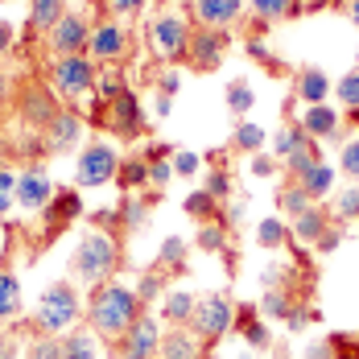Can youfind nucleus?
<instances>
[{
  "label": "nucleus",
  "mask_w": 359,
  "mask_h": 359,
  "mask_svg": "<svg viewBox=\"0 0 359 359\" xmlns=\"http://www.w3.org/2000/svg\"><path fill=\"white\" fill-rule=\"evenodd\" d=\"M144 314V302L137 297V289L124 285V281H104V285L91 289V302H87V323L100 339H124L128 326H137V318Z\"/></svg>",
  "instance_id": "obj_1"
},
{
  "label": "nucleus",
  "mask_w": 359,
  "mask_h": 359,
  "mask_svg": "<svg viewBox=\"0 0 359 359\" xmlns=\"http://www.w3.org/2000/svg\"><path fill=\"white\" fill-rule=\"evenodd\" d=\"M116 269H120V244H116V236L111 231H87L71 256V273L95 289V285H104V281H111Z\"/></svg>",
  "instance_id": "obj_2"
},
{
  "label": "nucleus",
  "mask_w": 359,
  "mask_h": 359,
  "mask_svg": "<svg viewBox=\"0 0 359 359\" xmlns=\"http://www.w3.org/2000/svg\"><path fill=\"white\" fill-rule=\"evenodd\" d=\"M83 318V297H79V289L71 281H54V285L41 293V302H37V318H34V330L37 334H67L74 330V323Z\"/></svg>",
  "instance_id": "obj_3"
},
{
  "label": "nucleus",
  "mask_w": 359,
  "mask_h": 359,
  "mask_svg": "<svg viewBox=\"0 0 359 359\" xmlns=\"http://www.w3.org/2000/svg\"><path fill=\"white\" fill-rule=\"evenodd\" d=\"M236 314H240L236 297H227V293H203L198 306H194L190 330L203 339V347H215L219 339H227L236 330Z\"/></svg>",
  "instance_id": "obj_4"
},
{
  "label": "nucleus",
  "mask_w": 359,
  "mask_h": 359,
  "mask_svg": "<svg viewBox=\"0 0 359 359\" xmlns=\"http://www.w3.org/2000/svg\"><path fill=\"white\" fill-rule=\"evenodd\" d=\"M95 79H100V67L87 54H67V58H54L50 62V87L67 104H79L83 95H91Z\"/></svg>",
  "instance_id": "obj_5"
},
{
  "label": "nucleus",
  "mask_w": 359,
  "mask_h": 359,
  "mask_svg": "<svg viewBox=\"0 0 359 359\" xmlns=\"http://www.w3.org/2000/svg\"><path fill=\"white\" fill-rule=\"evenodd\" d=\"M95 124L108 128V133H116V137H124V141H141L144 133H149L144 108H141V100H137L133 87H124L120 95H111L108 104L95 111Z\"/></svg>",
  "instance_id": "obj_6"
},
{
  "label": "nucleus",
  "mask_w": 359,
  "mask_h": 359,
  "mask_svg": "<svg viewBox=\"0 0 359 359\" xmlns=\"http://www.w3.org/2000/svg\"><path fill=\"white\" fill-rule=\"evenodd\" d=\"M128 54H133V34H128V25H124L120 17H100V21H91L87 58H91L95 67H100V62H108V67H120Z\"/></svg>",
  "instance_id": "obj_7"
},
{
  "label": "nucleus",
  "mask_w": 359,
  "mask_h": 359,
  "mask_svg": "<svg viewBox=\"0 0 359 359\" xmlns=\"http://www.w3.org/2000/svg\"><path fill=\"white\" fill-rule=\"evenodd\" d=\"M149 50L161 58V62H186V46H190V21L178 13H157L149 21Z\"/></svg>",
  "instance_id": "obj_8"
},
{
  "label": "nucleus",
  "mask_w": 359,
  "mask_h": 359,
  "mask_svg": "<svg viewBox=\"0 0 359 359\" xmlns=\"http://www.w3.org/2000/svg\"><path fill=\"white\" fill-rule=\"evenodd\" d=\"M116 170H120V153L108 141H91L74 161V186H108L116 182Z\"/></svg>",
  "instance_id": "obj_9"
},
{
  "label": "nucleus",
  "mask_w": 359,
  "mask_h": 359,
  "mask_svg": "<svg viewBox=\"0 0 359 359\" xmlns=\"http://www.w3.org/2000/svg\"><path fill=\"white\" fill-rule=\"evenodd\" d=\"M54 194H58V186L50 182V170H46L41 161H34L29 170L17 174V207H21L25 215H41Z\"/></svg>",
  "instance_id": "obj_10"
},
{
  "label": "nucleus",
  "mask_w": 359,
  "mask_h": 359,
  "mask_svg": "<svg viewBox=\"0 0 359 359\" xmlns=\"http://www.w3.org/2000/svg\"><path fill=\"white\" fill-rule=\"evenodd\" d=\"M227 50H231V37L227 34H219V29H194L190 46H186V67L198 74H211L227 58Z\"/></svg>",
  "instance_id": "obj_11"
},
{
  "label": "nucleus",
  "mask_w": 359,
  "mask_h": 359,
  "mask_svg": "<svg viewBox=\"0 0 359 359\" xmlns=\"http://www.w3.org/2000/svg\"><path fill=\"white\" fill-rule=\"evenodd\" d=\"M17 111H21V120H25L34 133H41V128L62 111V104H58L54 87H46V83H25V87L17 91Z\"/></svg>",
  "instance_id": "obj_12"
},
{
  "label": "nucleus",
  "mask_w": 359,
  "mask_h": 359,
  "mask_svg": "<svg viewBox=\"0 0 359 359\" xmlns=\"http://www.w3.org/2000/svg\"><path fill=\"white\" fill-rule=\"evenodd\" d=\"M186 8H190V21H194L198 29H219V34H227V29L244 17L248 0H190Z\"/></svg>",
  "instance_id": "obj_13"
},
{
  "label": "nucleus",
  "mask_w": 359,
  "mask_h": 359,
  "mask_svg": "<svg viewBox=\"0 0 359 359\" xmlns=\"http://www.w3.org/2000/svg\"><path fill=\"white\" fill-rule=\"evenodd\" d=\"M157 343H161V326L144 310L137 326H128V334L116 339V359H157Z\"/></svg>",
  "instance_id": "obj_14"
},
{
  "label": "nucleus",
  "mask_w": 359,
  "mask_h": 359,
  "mask_svg": "<svg viewBox=\"0 0 359 359\" xmlns=\"http://www.w3.org/2000/svg\"><path fill=\"white\" fill-rule=\"evenodd\" d=\"M50 50H54V58H67V54H87V41H91V21L83 17V13H67L50 34Z\"/></svg>",
  "instance_id": "obj_15"
},
{
  "label": "nucleus",
  "mask_w": 359,
  "mask_h": 359,
  "mask_svg": "<svg viewBox=\"0 0 359 359\" xmlns=\"http://www.w3.org/2000/svg\"><path fill=\"white\" fill-rule=\"evenodd\" d=\"M83 116L71 108H62L46 128H41V149L46 153H71V149H79V141H83Z\"/></svg>",
  "instance_id": "obj_16"
},
{
  "label": "nucleus",
  "mask_w": 359,
  "mask_h": 359,
  "mask_svg": "<svg viewBox=\"0 0 359 359\" xmlns=\"http://www.w3.org/2000/svg\"><path fill=\"white\" fill-rule=\"evenodd\" d=\"M334 223V215L326 211L323 203H314V207H306L297 219H289V244H302V248H314L318 240L326 236V227Z\"/></svg>",
  "instance_id": "obj_17"
},
{
  "label": "nucleus",
  "mask_w": 359,
  "mask_h": 359,
  "mask_svg": "<svg viewBox=\"0 0 359 359\" xmlns=\"http://www.w3.org/2000/svg\"><path fill=\"white\" fill-rule=\"evenodd\" d=\"M211 347H203V339L190 326H170L157 343V359H207Z\"/></svg>",
  "instance_id": "obj_18"
},
{
  "label": "nucleus",
  "mask_w": 359,
  "mask_h": 359,
  "mask_svg": "<svg viewBox=\"0 0 359 359\" xmlns=\"http://www.w3.org/2000/svg\"><path fill=\"white\" fill-rule=\"evenodd\" d=\"M326 95H334V83L323 67H297L293 74V100H302L306 108L314 104H326Z\"/></svg>",
  "instance_id": "obj_19"
},
{
  "label": "nucleus",
  "mask_w": 359,
  "mask_h": 359,
  "mask_svg": "<svg viewBox=\"0 0 359 359\" xmlns=\"http://www.w3.org/2000/svg\"><path fill=\"white\" fill-rule=\"evenodd\" d=\"M236 330L244 334V343H248L252 351H269V347H273V330H269V318H260L256 302H240Z\"/></svg>",
  "instance_id": "obj_20"
},
{
  "label": "nucleus",
  "mask_w": 359,
  "mask_h": 359,
  "mask_svg": "<svg viewBox=\"0 0 359 359\" xmlns=\"http://www.w3.org/2000/svg\"><path fill=\"white\" fill-rule=\"evenodd\" d=\"M297 124H302L314 141H334V133L343 128V116L330 108V104H314V108H306L297 116Z\"/></svg>",
  "instance_id": "obj_21"
},
{
  "label": "nucleus",
  "mask_w": 359,
  "mask_h": 359,
  "mask_svg": "<svg viewBox=\"0 0 359 359\" xmlns=\"http://www.w3.org/2000/svg\"><path fill=\"white\" fill-rule=\"evenodd\" d=\"M79 215H83V198H79V190H74V186L58 190V194L50 198V207L41 211V219H46V227H50V231H58V227L74 223Z\"/></svg>",
  "instance_id": "obj_22"
},
{
  "label": "nucleus",
  "mask_w": 359,
  "mask_h": 359,
  "mask_svg": "<svg viewBox=\"0 0 359 359\" xmlns=\"http://www.w3.org/2000/svg\"><path fill=\"white\" fill-rule=\"evenodd\" d=\"M153 203H157V190H144V194H124V198H120V207H116L120 227H128V231H141L144 223H149Z\"/></svg>",
  "instance_id": "obj_23"
},
{
  "label": "nucleus",
  "mask_w": 359,
  "mask_h": 359,
  "mask_svg": "<svg viewBox=\"0 0 359 359\" xmlns=\"http://www.w3.org/2000/svg\"><path fill=\"white\" fill-rule=\"evenodd\" d=\"M116 186H120L124 194H141V190H149V157H144V153H128V157H120Z\"/></svg>",
  "instance_id": "obj_24"
},
{
  "label": "nucleus",
  "mask_w": 359,
  "mask_h": 359,
  "mask_svg": "<svg viewBox=\"0 0 359 359\" xmlns=\"http://www.w3.org/2000/svg\"><path fill=\"white\" fill-rule=\"evenodd\" d=\"M318 161H323V144H318L314 137H310V133H306L302 141L293 144V153H289L285 161H281V170L289 174V182H297L302 174H306V170H310V165H318Z\"/></svg>",
  "instance_id": "obj_25"
},
{
  "label": "nucleus",
  "mask_w": 359,
  "mask_h": 359,
  "mask_svg": "<svg viewBox=\"0 0 359 359\" xmlns=\"http://www.w3.org/2000/svg\"><path fill=\"white\" fill-rule=\"evenodd\" d=\"M252 17H256V29L264 34V25H277L302 13V0H248Z\"/></svg>",
  "instance_id": "obj_26"
},
{
  "label": "nucleus",
  "mask_w": 359,
  "mask_h": 359,
  "mask_svg": "<svg viewBox=\"0 0 359 359\" xmlns=\"http://www.w3.org/2000/svg\"><path fill=\"white\" fill-rule=\"evenodd\" d=\"M194 306H198V297H194L190 289H165L161 318H165V326H190V318H194Z\"/></svg>",
  "instance_id": "obj_27"
},
{
  "label": "nucleus",
  "mask_w": 359,
  "mask_h": 359,
  "mask_svg": "<svg viewBox=\"0 0 359 359\" xmlns=\"http://www.w3.org/2000/svg\"><path fill=\"white\" fill-rule=\"evenodd\" d=\"M182 211L194 219L198 227H203V223H223V203H219L211 190H190L186 203H182Z\"/></svg>",
  "instance_id": "obj_28"
},
{
  "label": "nucleus",
  "mask_w": 359,
  "mask_h": 359,
  "mask_svg": "<svg viewBox=\"0 0 359 359\" xmlns=\"http://www.w3.org/2000/svg\"><path fill=\"white\" fill-rule=\"evenodd\" d=\"M144 157H149V190H165L170 178H178V174H174V161H170V157H174L170 144H149Z\"/></svg>",
  "instance_id": "obj_29"
},
{
  "label": "nucleus",
  "mask_w": 359,
  "mask_h": 359,
  "mask_svg": "<svg viewBox=\"0 0 359 359\" xmlns=\"http://www.w3.org/2000/svg\"><path fill=\"white\" fill-rule=\"evenodd\" d=\"M269 141V133L260 128V124H252V120H240L236 128H231V137H227V153H240V157H252V153H260Z\"/></svg>",
  "instance_id": "obj_30"
},
{
  "label": "nucleus",
  "mask_w": 359,
  "mask_h": 359,
  "mask_svg": "<svg viewBox=\"0 0 359 359\" xmlns=\"http://www.w3.org/2000/svg\"><path fill=\"white\" fill-rule=\"evenodd\" d=\"M297 306V293L293 289H264L260 293V302H256V310H260V318H269V323H285L289 310Z\"/></svg>",
  "instance_id": "obj_31"
},
{
  "label": "nucleus",
  "mask_w": 359,
  "mask_h": 359,
  "mask_svg": "<svg viewBox=\"0 0 359 359\" xmlns=\"http://www.w3.org/2000/svg\"><path fill=\"white\" fill-rule=\"evenodd\" d=\"M67 13H71L67 0H29V29L34 34H50Z\"/></svg>",
  "instance_id": "obj_32"
},
{
  "label": "nucleus",
  "mask_w": 359,
  "mask_h": 359,
  "mask_svg": "<svg viewBox=\"0 0 359 359\" xmlns=\"http://www.w3.org/2000/svg\"><path fill=\"white\" fill-rule=\"evenodd\" d=\"M21 281H17V273L8 269V264H0V323H13L17 314H21Z\"/></svg>",
  "instance_id": "obj_33"
},
{
  "label": "nucleus",
  "mask_w": 359,
  "mask_h": 359,
  "mask_svg": "<svg viewBox=\"0 0 359 359\" xmlns=\"http://www.w3.org/2000/svg\"><path fill=\"white\" fill-rule=\"evenodd\" d=\"M186 256H190V244L182 236H165L161 248H157V269L170 273V277H182L186 273Z\"/></svg>",
  "instance_id": "obj_34"
},
{
  "label": "nucleus",
  "mask_w": 359,
  "mask_h": 359,
  "mask_svg": "<svg viewBox=\"0 0 359 359\" xmlns=\"http://www.w3.org/2000/svg\"><path fill=\"white\" fill-rule=\"evenodd\" d=\"M297 186L310 194V203H323L326 194L334 190V165H326V161H318V165H310L302 178H297Z\"/></svg>",
  "instance_id": "obj_35"
},
{
  "label": "nucleus",
  "mask_w": 359,
  "mask_h": 359,
  "mask_svg": "<svg viewBox=\"0 0 359 359\" xmlns=\"http://www.w3.org/2000/svg\"><path fill=\"white\" fill-rule=\"evenodd\" d=\"M62 355L67 359H95L100 355V334L95 330H83V326H74L62 334Z\"/></svg>",
  "instance_id": "obj_36"
},
{
  "label": "nucleus",
  "mask_w": 359,
  "mask_h": 359,
  "mask_svg": "<svg viewBox=\"0 0 359 359\" xmlns=\"http://www.w3.org/2000/svg\"><path fill=\"white\" fill-rule=\"evenodd\" d=\"M256 244H260L264 252L289 248V223H285V219H277V215L260 219V223H256Z\"/></svg>",
  "instance_id": "obj_37"
},
{
  "label": "nucleus",
  "mask_w": 359,
  "mask_h": 359,
  "mask_svg": "<svg viewBox=\"0 0 359 359\" xmlns=\"http://www.w3.org/2000/svg\"><path fill=\"white\" fill-rule=\"evenodd\" d=\"M223 104H227L231 116H240V120H244V116L256 108V91H252L248 79H231V83H227V91H223Z\"/></svg>",
  "instance_id": "obj_38"
},
{
  "label": "nucleus",
  "mask_w": 359,
  "mask_h": 359,
  "mask_svg": "<svg viewBox=\"0 0 359 359\" xmlns=\"http://www.w3.org/2000/svg\"><path fill=\"white\" fill-rule=\"evenodd\" d=\"M277 207L285 211V219H297L306 207H314V203H310V194H306L297 182H285V186L277 190Z\"/></svg>",
  "instance_id": "obj_39"
},
{
  "label": "nucleus",
  "mask_w": 359,
  "mask_h": 359,
  "mask_svg": "<svg viewBox=\"0 0 359 359\" xmlns=\"http://www.w3.org/2000/svg\"><path fill=\"white\" fill-rule=\"evenodd\" d=\"M165 281H170V273H161V269H144V273H141V281H137L133 289H137V297L144 302V310L165 293Z\"/></svg>",
  "instance_id": "obj_40"
},
{
  "label": "nucleus",
  "mask_w": 359,
  "mask_h": 359,
  "mask_svg": "<svg viewBox=\"0 0 359 359\" xmlns=\"http://www.w3.org/2000/svg\"><path fill=\"white\" fill-rule=\"evenodd\" d=\"M330 215H334V223H351V219H359V186H347V190L334 194Z\"/></svg>",
  "instance_id": "obj_41"
},
{
  "label": "nucleus",
  "mask_w": 359,
  "mask_h": 359,
  "mask_svg": "<svg viewBox=\"0 0 359 359\" xmlns=\"http://www.w3.org/2000/svg\"><path fill=\"white\" fill-rule=\"evenodd\" d=\"M334 95H339V104L347 111L359 108V67H351V71H343L334 79Z\"/></svg>",
  "instance_id": "obj_42"
},
{
  "label": "nucleus",
  "mask_w": 359,
  "mask_h": 359,
  "mask_svg": "<svg viewBox=\"0 0 359 359\" xmlns=\"http://www.w3.org/2000/svg\"><path fill=\"white\" fill-rule=\"evenodd\" d=\"M302 137H306V128H302L297 120H293V124H281V128L273 133V157H277V161H285L289 153H293V144L302 141Z\"/></svg>",
  "instance_id": "obj_43"
},
{
  "label": "nucleus",
  "mask_w": 359,
  "mask_h": 359,
  "mask_svg": "<svg viewBox=\"0 0 359 359\" xmlns=\"http://www.w3.org/2000/svg\"><path fill=\"white\" fill-rule=\"evenodd\" d=\"M194 248L198 252H227V227L223 223H203L198 236H194Z\"/></svg>",
  "instance_id": "obj_44"
},
{
  "label": "nucleus",
  "mask_w": 359,
  "mask_h": 359,
  "mask_svg": "<svg viewBox=\"0 0 359 359\" xmlns=\"http://www.w3.org/2000/svg\"><path fill=\"white\" fill-rule=\"evenodd\" d=\"M334 359H359V330H330L326 334Z\"/></svg>",
  "instance_id": "obj_45"
},
{
  "label": "nucleus",
  "mask_w": 359,
  "mask_h": 359,
  "mask_svg": "<svg viewBox=\"0 0 359 359\" xmlns=\"http://www.w3.org/2000/svg\"><path fill=\"white\" fill-rule=\"evenodd\" d=\"M25 359H67L62 355V339L58 334H37L29 343V351H25Z\"/></svg>",
  "instance_id": "obj_46"
},
{
  "label": "nucleus",
  "mask_w": 359,
  "mask_h": 359,
  "mask_svg": "<svg viewBox=\"0 0 359 359\" xmlns=\"http://www.w3.org/2000/svg\"><path fill=\"white\" fill-rule=\"evenodd\" d=\"M203 190H211V194H215L219 203H223V198H231V194H236V182H231V170H227V165H215V170L207 174V186H203Z\"/></svg>",
  "instance_id": "obj_47"
},
{
  "label": "nucleus",
  "mask_w": 359,
  "mask_h": 359,
  "mask_svg": "<svg viewBox=\"0 0 359 359\" xmlns=\"http://www.w3.org/2000/svg\"><path fill=\"white\" fill-rule=\"evenodd\" d=\"M174 174L178 178H194L198 170H203V153H194V149H174Z\"/></svg>",
  "instance_id": "obj_48"
},
{
  "label": "nucleus",
  "mask_w": 359,
  "mask_h": 359,
  "mask_svg": "<svg viewBox=\"0 0 359 359\" xmlns=\"http://www.w3.org/2000/svg\"><path fill=\"white\" fill-rule=\"evenodd\" d=\"M17 207V174L8 165H0V219Z\"/></svg>",
  "instance_id": "obj_49"
},
{
  "label": "nucleus",
  "mask_w": 359,
  "mask_h": 359,
  "mask_svg": "<svg viewBox=\"0 0 359 359\" xmlns=\"http://www.w3.org/2000/svg\"><path fill=\"white\" fill-rule=\"evenodd\" d=\"M314 323H318V310H314V306H310L306 297H297V306L289 310L285 326H289V330H306V326H314Z\"/></svg>",
  "instance_id": "obj_50"
},
{
  "label": "nucleus",
  "mask_w": 359,
  "mask_h": 359,
  "mask_svg": "<svg viewBox=\"0 0 359 359\" xmlns=\"http://www.w3.org/2000/svg\"><path fill=\"white\" fill-rule=\"evenodd\" d=\"M248 170H252V178H277V174H281V161H277L273 153L260 149V153H252L248 157Z\"/></svg>",
  "instance_id": "obj_51"
},
{
  "label": "nucleus",
  "mask_w": 359,
  "mask_h": 359,
  "mask_svg": "<svg viewBox=\"0 0 359 359\" xmlns=\"http://www.w3.org/2000/svg\"><path fill=\"white\" fill-rule=\"evenodd\" d=\"M124 87H128V83H124V74H120V71L100 74V79H95V91H100V100H104V104H108L111 95H120Z\"/></svg>",
  "instance_id": "obj_52"
},
{
  "label": "nucleus",
  "mask_w": 359,
  "mask_h": 359,
  "mask_svg": "<svg viewBox=\"0 0 359 359\" xmlns=\"http://www.w3.org/2000/svg\"><path fill=\"white\" fill-rule=\"evenodd\" d=\"M343 240H347V227H343V223H330V227H326V236L314 244V248L323 252V256H330V252H339V244H343Z\"/></svg>",
  "instance_id": "obj_53"
},
{
  "label": "nucleus",
  "mask_w": 359,
  "mask_h": 359,
  "mask_svg": "<svg viewBox=\"0 0 359 359\" xmlns=\"http://www.w3.org/2000/svg\"><path fill=\"white\" fill-rule=\"evenodd\" d=\"M339 170H343L347 178H359V141L343 144V153H339Z\"/></svg>",
  "instance_id": "obj_54"
},
{
  "label": "nucleus",
  "mask_w": 359,
  "mask_h": 359,
  "mask_svg": "<svg viewBox=\"0 0 359 359\" xmlns=\"http://www.w3.org/2000/svg\"><path fill=\"white\" fill-rule=\"evenodd\" d=\"M178 87H182V71H161V79H157V95H178Z\"/></svg>",
  "instance_id": "obj_55"
},
{
  "label": "nucleus",
  "mask_w": 359,
  "mask_h": 359,
  "mask_svg": "<svg viewBox=\"0 0 359 359\" xmlns=\"http://www.w3.org/2000/svg\"><path fill=\"white\" fill-rule=\"evenodd\" d=\"M144 4H149V0H111V17H120V21H124V17H137Z\"/></svg>",
  "instance_id": "obj_56"
},
{
  "label": "nucleus",
  "mask_w": 359,
  "mask_h": 359,
  "mask_svg": "<svg viewBox=\"0 0 359 359\" xmlns=\"http://www.w3.org/2000/svg\"><path fill=\"white\" fill-rule=\"evenodd\" d=\"M302 359H334V351H330V343H326V339H314V343L302 351Z\"/></svg>",
  "instance_id": "obj_57"
},
{
  "label": "nucleus",
  "mask_w": 359,
  "mask_h": 359,
  "mask_svg": "<svg viewBox=\"0 0 359 359\" xmlns=\"http://www.w3.org/2000/svg\"><path fill=\"white\" fill-rule=\"evenodd\" d=\"M13 41H17V29H13L8 21H0V54H8V50H13Z\"/></svg>",
  "instance_id": "obj_58"
},
{
  "label": "nucleus",
  "mask_w": 359,
  "mask_h": 359,
  "mask_svg": "<svg viewBox=\"0 0 359 359\" xmlns=\"http://www.w3.org/2000/svg\"><path fill=\"white\" fill-rule=\"evenodd\" d=\"M343 17H347V21L359 29V0H343Z\"/></svg>",
  "instance_id": "obj_59"
},
{
  "label": "nucleus",
  "mask_w": 359,
  "mask_h": 359,
  "mask_svg": "<svg viewBox=\"0 0 359 359\" xmlns=\"http://www.w3.org/2000/svg\"><path fill=\"white\" fill-rule=\"evenodd\" d=\"M17 355V343H13V334H0V359H13Z\"/></svg>",
  "instance_id": "obj_60"
},
{
  "label": "nucleus",
  "mask_w": 359,
  "mask_h": 359,
  "mask_svg": "<svg viewBox=\"0 0 359 359\" xmlns=\"http://www.w3.org/2000/svg\"><path fill=\"white\" fill-rule=\"evenodd\" d=\"M8 100H13V83H8V74L0 71V108H4Z\"/></svg>",
  "instance_id": "obj_61"
},
{
  "label": "nucleus",
  "mask_w": 359,
  "mask_h": 359,
  "mask_svg": "<svg viewBox=\"0 0 359 359\" xmlns=\"http://www.w3.org/2000/svg\"><path fill=\"white\" fill-rule=\"evenodd\" d=\"M170 111H174V100H170V95H157V116H161V120H165V116H170Z\"/></svg>",
  "instance_id": "obj_62"
},
{
  "label": "nucleus",
  "mask_w": 359,
  "mask_h": 359,
  "mask_svg": "<svg viewBox=\"0 0 359 359\" xmlns=\"http://www.w3.org/2000/svg\"><path fill=\"white\" fill-rule=\"evenodd\" d=\"M0 149H4V144H0Z\"/></svg>",
  "instance_id": "obj_63"
}]
</instances>
